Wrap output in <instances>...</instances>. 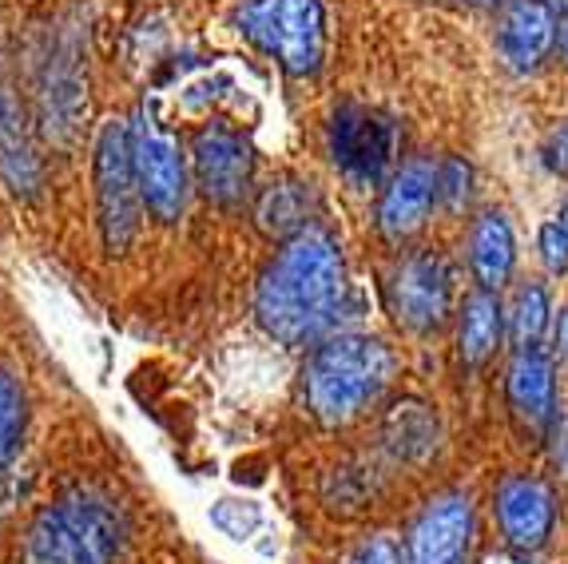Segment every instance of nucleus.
<instances>
[{
  "mask_svg": "<svg viewBox=\"0 0 568 564\" xmlns=\"http://www.w3.org/2000/svg\"><path fill=\"white\" fill-rule=\"evenodd\" d=\"M497 517H501V533L513 553H537L557 521L552 490L537 477H505L497 485Z\"/></svg>",
  "mask_w": 568,
  "mask_h": 564,
  "instance_id": "11",
  "label": "nucleus"
},
{
  "mask_svg": "<svg viewBox=\"0 0 568 564\" xmlns=\"http://www.w3.org/2000/svg\"><path fill=\"white\" fill-rule=\"evenodd\" d=\"M386 442L409 461H422L437 450V422L426 405L402 402L386 422Z\"/></svg>",
  "mask_w": 568,
  "mask_h": 564,
  "instance_id": "19",
  "label": "nucleus"
},
{
  "mask_svg": "<svg viewBox=\"0 0 568 564\" xmlns=\"http://www.w3.org/2000/svg\"><path fill=\"white\" fill-rule=\"evenodd\" d=\"M477 4H497V0H477Z\"/></svg>",
  "mask_w": 568,
  "mask_h": 564,
  "instance_id": "29",
  "label": "nucleus"
},
{
  "mask_svg": "<svg viewBox=\"0 0 568 564\" xmlns=\"http://www.w3.org/2000/svg\"><path fill=\"white\" fill-rule=\"evenodd\" d=\"M331 151L354 183H374L394 155V128L369 108H342L331 123Z\"/></svg>",
  "mask_w": 568,
  "mask_h": 564,
  "instance_id": "9",
  "label": "nucleus"
},
{
  "mask_svg": "<svg viewBox=\"0 0 568 564\" xmlns=\"http://www.w3.org/2000/svg\"><path fill=\"white\" fill-rule=\"evenodd\" d=\"M540 263H545V271L549 274L568 271V235L560 231V223L540 226Z\"/></svg>",
  "mask_w": 568,
  "mask_h": 564,
  "instance_id": "23",
  "label": "nucleus"
},
{
  "mask_svg": "<svg viewBox=\"0 0 568 564\" xmlns=\"http://www.w3.org/2000/svg\"><path fill=\"white\" fill-rule=\"evenodd\" d=\"M95 215L108 254H123L140 235L143 191L132 163V132L123 120H108L95 135Z\"/></svg>",
  "mask_w": 568,
  "mask_h": 564,
  "instance_id": "5",
  "label": "nucleus"
},
{
  "mask_svg": "<svg viewBox=\"0 0 568 564\" xmlns=\"http://www.w3.org/2000/svg\"><path fill=\"white\" fill-rule=\"evenodd\" d=\"M474 545V501L462 493L437 497L409 536V564H465Z\"/></svg>",
  "mask_w": 568,
  "mask_h": 564,
  "instance_id": "10",
  "label": "nucleus"
},
{
  "mask_svg": "<svg viewBox=\"0 0 568 564\" xmlns=\"http://www.w3.org/2000/svg\"><path fill=\"white\" fill-rule=\"evenodd\" d=\"M509 326H513V342H517V346H537L540 334L549 330V294H545V286L529 282V286L517 291Z\"/></svg>",
  "mask_w": 568,
  "mask_h": 564,
  "instance_id": "21",
  "label": "nucleus"
},
{
  "mask_svg": "<svg viewBox=\"0 0 568 564\" xmlns=\"http://www.w3.org/2000/svg\"><path fill=\"white\" fill-rule=\"evenodd\" d=\"M560 48H565V60H568V20H565V37H560Z\"/></svg>",
  "mask_w": 568,
  "mask_h": 564,
  "instance_id": "28",
  "label": "nucleus"
},
{
  "mask_svg": "<svg viewBox=\"0 0 568 564\" xmlns=\"http://www.w3.org/2000/svg\"><path fill=\"white\" fill-rule=\"evenodd\" d=\"M24 425H29V394L12 370H0V477L17 457Z\"/></svg>",
  "mask_w": 568,
  "mask_h": 564,
  "instance_id": "20",
  "label": "nucleus"
},
{
  "mask_svg": "<svg viewBox=\"0 0 568 564\" xmlns=\"http://www.w3.org/2000/svg\"><path fill=\"white\" fill-rule=\"evenodd\" d=\"M501 326H505V314H501V302L493 291H477L465 299V311H462V334H457V346H462V362L465 366H481L485 357L497 350L501 342Z\"/></svg>",
  "mask_w": 568,
  "mask_h": 564,
  "instance_id": "18",
  "label": "nucleus"
},
{
  "mask_svg": "<svg viewBox=\"0 0 568 564\" xmlns=\"http://www.w3.org/2000/svg\"><path fill=\"white\" fill-rule=\"evenodd\" d=\"M557 223H560V231L568 235V208H560V215H557Z\"/></svg>",
  "mask_w": 568,
  "mask_h": 564,
  "instance_id": "27",
  "label": "nucleus"
},
{
  "mask_svg": "<svg viewBox=\"0 0 568 564\" xmlns=\"http://www.w3.org/2000/svg\"><path fill=\"white\" fill-rule=\"evenodd\" d=\"M191 163H195L200 191L219 208H235L251 191L255 155H251V143L231 128H203L191 148Z\"/></svg>",
  "mask_w": 568,
  "mask_h": 564,
  "instance_id": "8",
  "label": "nucleus"
},
{
  "mask_svg": "<svg viewBox=\"0 0 568 564\" xmlns=\"http://www.w3.org/2000/svg\"><path fill=\"white\" fill-rule=\"evenodd\" d=\"M132 163L143 191V208L160 223H175L187 208V160H183L180 140L163 132L148 108L132 115Z\"/></svg>",
  "mask_w": 568,
  "mask_h": 564,
  "instance_id": "6",
  "label": "nucleus"
},
{
  "mask_svg": "<svg viewBox=\"0 0 568 564\" xmlns=\"http://www.w3.org/2000/svg\"><path fill=\"white\" fill-rule=\"evenodd\" d=\"M0 179L17 199H37L40 191L37 148H32V135L9 88H0Z\"/></svg>",
  "mask_w": 568,
  "mask_h": 564,
  "instance_id": "15",
  "label": "nucleus"
},
{
  "mask_svg": "<svg viewBox=\"0 0 568 564\" xmlns=\"http://www.w3.org/2000/svg\"><path fill=\"white\" fill-rule=\"evenodd\" d=\"M552 155H557V168H560V175L568 179V123L560 128L557 135H552Z\"/></svg>",
  "mask_w": 568,
  "mask_h": 564,
  "instance_id": "25",
  "label": "nucleus"
},
{
  "mask_svg": "<svg viewBox=\"0 0 568 564\" xmlns=\"http://www.w3.org/2000/svg\"><path fill=\"white\" fill-rule=\"evenodd\" d=\"M389 302H394V314H398L402 326L429 334L449 319L454 271L442 254H409L389 279Z\"/></svg>",
  "mask_w": 568,
  "mask_h": 564,
  "instance_id": "7",
  "label": "nucleus"
},
{
  "mask_svg": "<svg viewBox=\"0 0 568 564\" xmlns=\"http://www.w3.org/2000/svg\"><path fill=\"white\" fill-rule=\"evenodd\" d=\"M442 199L437 191V168L429 160H414L389 179V188L382 191L378 203V226L389 243H406L426 226L429 211Z\"/></svg>",
  "mask_w": 568,
  "mask_h": 564,
  "instance_id": "12",
  "label": "nucleus"
},
{
  "mask_svg": "<svg viewBox=\"0 0 568 564\" xmlns=\"http://www.w3.org/2000/svg\"><path fill=\"white\" fill-rule=\"evenodd\" d=\"M311 211H314V191L311 183H298V179H278L258 195V231L271 239H294L311 231Z\"/></svg>",
  "mask_w": 568,
  "mask_h": 564,
  "instance_id": "17",
  "label": "nucleus"
},
{
  "mask_svg": "<svg viewBox=\"0 0 568 564\" xmlns=\"http://www.w3.org/2000/svg\"><path fill=\"white\" fill-rule=\"evenodd\" d=\"M557 350H560V357H568V311H560V322H557Z\"/></svg>",
  "mask_w": 568,
  "mask_h": 564,
  "instance_id": "26",
  "label": "nucleus"
},
{
  "mask_svg": "<svg viewBox=\"0 0 568 564\" xmlns=\"http://www.w3.org/2000/svg\"><path fill=\"white\" fill-rule=\"evenodd\" d=\"M469 263L481 282V291H501L517 263V239L501 211H485L469 235Z\"/></svg>",
  "mask_w": 568,
  "mask_h": 564,
  "instance_id": "16",
  "label": "nucleus"
},
{
  "mask_svg": "<svg viewBox=\"0 0 568 564\" xmlns=\"http://www.w3.org/2000/svg\"><path fill=\"white\" fill-rule=\"evenodd\" d=\"M258 52L278 60L291 75H314L326 57V12L323 0H246L235 17Z\"/></svg>",
  "mask_w": 568,
  "mask_h": 564,
  "instance_id": "4",
  "label": "nucleus"
},
{
  "mask_svg": "<svg viewBox=\"0 0 568 564\" xmlns=\"http://www.w3.org/2000/svg\"><path fill=\"white\" fill-rule=\"evenodd\" d=\"M437 191H442L449 211H462L469 199V168L462 160H446L437 168Z\"/></svg>",
  "mask_w": 568,
  "mask_h": 564,
  "instance_id": "22",
  "label": "nucleus"
},
{
  "mask_svg": "<svg viewBox=\"0 0 568 564\" xmlns=\"http://www.w3.org/2000/svg\"><path fill=\"white\" fill-rule=\"evenodd\" d=\"M346 306V263L326 231H303L286 239L255 286L258 326L283 346H306L326 339Z\"/></svg>",
  "mask_w": 568,
  "mask_h": 564,
  "instance_id": "1",
  "label": "nucleus"
},
{
  "mask_svg": "<svg viewBox=\"0 0 568 564\" xmlns=\"http://www.w3.org/2000/svg\"><path fill=\"white\" fill-rule=\"evenodd\" d=\"M123 545V521L92 490H77L32 521L29 564H112Z\"/></svg>",
  "mask_w": 568,
  "mask_h": 564,
  "instance_id": "3",
  "label": "nucleus"
},
{
  "mask_svg": "<svg viewBox=\"0 0 568 564\" xmlns=\"http://www.w3.org/2000/svg\"><path fill=\"white\" fill-rule=\"evenodd\" d=\"M557 44V12L549 0H509L497 24V52L517 72H532Z\"/></svg>",
  "mask_w": 568,
  "mask_h": 564,
  "instance_id": "13",
  "label": "nucleus"
},
{
  "mask_svg": "<svg viewBox=\"0 0 568 564\" xmlns=\"http://www.w3.org/2000/svg\"><path fill=\"white\" fill-rule=\"evenodd\" d=\"M509 405L525 425L540 430L552 417L557 405V382H552V362L540 346H517L509 362Z\"/></svg>",
  "mask_w": 568,
  "mask_h": 564,
  "instance_id": "14",
  "label": "nucleus"
},
{
  "mask_svg": "<svg viewBox=\"0 0 568 564\" xmlns=\"http://www.w3.org/2000/svg\"><path fill=\"white\" fill-rule=\"evenodd\" d=\"M394 377V354L369 334H334L306 362V405L323 425H346L378 402Z\"/></svg>",
  "mask_w": 568,
  "mask_h": 564,
  "instance_id": "2",
  "label": "nucleus"
},
{
  "mask_svg": "<svg viewBox=\"0 0 568 564\" xmlns=\"http://www.w3.org/2000/svg\"><path fill=\"white\" fill-rule=\"evenodd\" d=\"M346 564H402V545L389 533H378L369 536V541H362Z\"/></svg>",
  "mask_w": 568,
  "mask_h": 564,
  "instance_id": "24",
  "label": "nucleus"
}]
</instances>
